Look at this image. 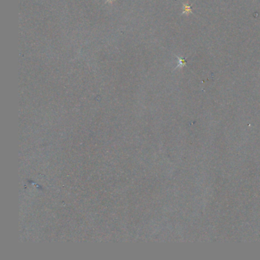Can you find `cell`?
Masks as SVG:
<instances>
[{
  "label": "cell",
  "instance_id": "obj_2",
  "mask_svg": "<svg viewBox=\"0 0 260 260\" xmlns=\"http://www.w3.org/2000/svg\"><path fill=\"white\" fill-rule=\"evenodd\" d=\"M183 6H184V10H183L182 12V14H189V13H192V9H191V6H188V4H185L183 5Z\"/></svg>",
  "mask_w": 260,
  "mask_h": 260
},
{
  "label": "cell",
  "instance_id": "obj_1",
  "mask_svg": "<svg viewBox=\"0 0 260 260\" xmlns=\"http://www.w3.org/2000/svg\"><path fill=\"white\" fill-rule=\"evenodd\" d=\"M177 58L178 60V65L177 66V67H184V66L186 65V59H183V58H181V57H179L178 56H177Z\"/></svg>",
  "mask_w": 260,
  "mask_h": 260
}]
</instances>
